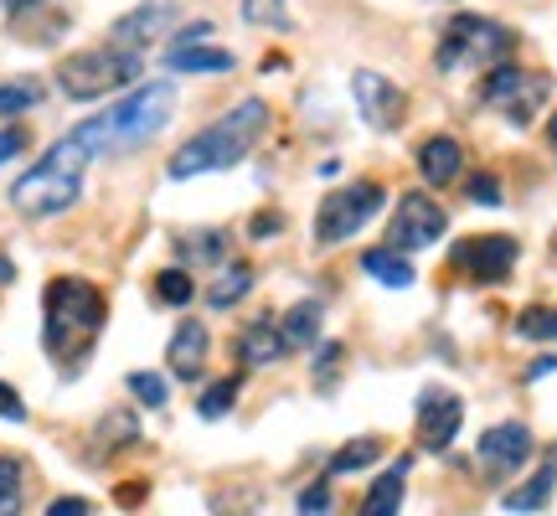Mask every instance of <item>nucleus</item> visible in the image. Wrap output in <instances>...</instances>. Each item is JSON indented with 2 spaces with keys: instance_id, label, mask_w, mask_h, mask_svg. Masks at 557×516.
I'll return each instance as SVG.
<instances>
[{
  "instance_id": "nucleus-24",
  "label": "nucleus",
  "mask_w": 557,
  "mask_h": 516,
  "mask_svg": "<svg viewBox=\"0 0 557 516\" xmlns=\"http://www.w3.org/2000/svg\"><path fill=\"white\" fill-rule=\"evenodd\" d=\"M26 506V465L16 455H0V516H21Z\"/></svg>"
},
{
  "instance_id": "nucleus-6",
  "label": "nucleus",
  "mask_w": 557,
  "mask_h": 516,
  "mask_svg": "<svg viewBox=\"0 0 557 516\" xmlns=\"http://www.w3.org/2000/svg\"><path fill=\"white\" fill-rule=\"evenodd\" d=\"M511 47H517V32H506L500 21L491 16H455L444 26V37H438V52L434 62L438 67H496L500 58H511Z\"/></svg>"
},
{
  "instance_id": "nucleus-22",
  "label": "nucleus",
  "mask_w": 557,
  "mask_h": 516,
  "mask_svg": "<svg viewBox=\"0 0 557 516\" xmlns=\"http://www.w3.org/2000/svg\"><path fill=\"white\" fill-rule=\"evenodd\" d=\"M278 331H284V346H315V336H320V305H315V299H299L295 310L278 320Z\"/></svg>"
},
{
  "instance_id": "nucleus-9",
  "label": "nucleus",
  "mask_w": 557,
  "mask_h": 516,
  "mask_svg": "<svg viewBox=\"0 0 557 516\" xmlns=\"http://www.w3.org/2000/svg\"><path fill=\"white\" fill-rule=\"evenodd\" d=\"M444 207H438L429 192H403L398 197V212L387 222V248H398V254H413V248H429V243L444 238Z\"/></svg>"
},
{
  "instance_id": "nucleus-39",
  "label": "nucleus",
  "mask_w": 557,
  "mask_h": 516,
  "mask_svg": "<svg viewBox=\"0 0 557 516\" xmlns=\"http://www.w3.org/2000/svg\"><path fill=\"white\" fill-rule=\"evenodd\" d=\"M278 228H284L278 212H259V218H253V233H278Z\"/></svg>"
},
{
  "instance_id": "nucleus-18",
  "label": "nucleus",
  "mask_w": 557,
  "mask_h": 516,
  "mask_svg": "<svg viewBox=\"0 0 557 516\" xmlns=\"http://www.w3.org/2000/svg\"><path fill=\"white\" fill-rule=\"evenodd\" d=\"M403 480H408V459H398L393 470H382V476L372 480V491H367V501L357 506V516H398L403 512Z\"/></svg>"
},
{
  "instance_id": "nucleus-25",
  "label": "nucleus",
  "mask_w": 557,
  "mask_h": 516,
  "mask_svg": "<svg viewBox=\"0 0 557 516\" xmlns=\"http://www.w3.org/2000/svg\"><path fill=\"white\" fill-rule=\"evenodd\" d=\"M156 295L165 299V305H191L197 284H191V274H186V269H160V274H156Z\"/></svg>"
},
{
  "instance_id": "nucleus-36",
  "label": "nucleus",
  "mask_w": 557,
  "mask_h": 516,
  "mask_svg": "<svg viewBox=\"0 0 557 516\" xmlns=\"http://www.w3.org/2000/svg\"><path fill=\"white\" fill-rule=\"evenodd\" d=\"M0 418H11V423L26 418V403H21V393L11 388V382H0Z\"/></svg>"
},
{
  "instance_id": "nucleus-40",
  "label": "nucleus",
  "mask_w": 557,
  "mask_h": 516,
  "mask_svg": "<svg viewBox=\"0 0 557 516\" xmlns=\"http://www.w3.org/2000/svg\"><path fill=\"white\" fill-rule=\"evenodd\" d=\"M26 5H37V0H11V16H21Z\"/></svg>"
},
{
  "instance_id": "nucleus-7",
  "label": "nucleus",
  "mask_w": 557,
  "mask_h": 516,
  "mask_svg": "<svg viewBox=\"0 0 557 516\" xmlns=\"http://www.w3.org/2000/svg\"><path fill=\"white\" fill-rule=\"evenodd\" d=\"M382 207V186L377 181H357V186H341V192H331V197L320 201L315 212V243L320 248H336V243L357 238L367 222L377 218Z\"/></svg>"
},
{
  "instance_id": "nucleus-28",
  "label": "nucleus",
  "mask_w": 557,
  "mask_h": 516,
  "mask_svg": "<svg viewBox=\"0 0 557 516\" xmlns=\"http://www.w3.org/2000/svg\"><path fill=\"white\" fill-rule=\"evenodd\" d=\"M382 455L377 439H357L351 450H341L336 459H331V476H346V470H361V465H372V459Z\"/></svg>"
},
{
  "instance_id": "nucleus-29",
  "label": "nucleus",
  "mask_w": 557,
  "mask_h": 516,
  "mask_svg": "<svg viewBox=\"0 0 557 516\" xmlns=\"http://www.w3.org/2000/svg\"><path fill=\"white\" fill-rule=\"evenodd\" d=\"M243 16L253 26H284L289 21V0H243Z\"/></svg>"
},
{
  "instance_id": "nucleus-3",
  "label": "nucleus",
  "mask_w": 557,
  "mask_h": 516,
  "mask_svg": "<svg viewBox=\"0 0 557 516\" xmlns=\"http://www.w3.org/2000/svg\"><path fill=\"white\" fill-rule=\"evenodd\" d=\"M83 171H88V150H83L73 135H62L58 145L47 150V160H37V165L11 186V201H16L26 218L67 212V207L83 197Z\"/></svg>"
},
{
  "instance_id": "nucleus-8",
  "label": "nucleus",
  "mask_w": 557,
  "mask_h": 516,
  "mask_svg": "<svg viewBox=\"0 0 557 516\" xmlns=\"http://www.w3.org/2000/svg\"><path fill=\"white\" fill-rule=\"evenodd\" d=\"M480 99L500 109L511 124H532L537 109L547 103V78L542 73H527V67H496L491 78L480 83Z\"/></svg>"
},
{
  "instance_id": "nucleus-34",
  "label": "nucleus",
  "mask_w": 557,
  "mask_h": 516,
  "mask_svg": "<svg viewBox=\"0 0 557 516\" xmlns=\"http://www.w3.org/2000/svg\"><path fill=\"white\" fill-rule=\"evenodd\" d=\"M470 201H480V207H500V181L485 171V176L470 181Z\"/></svg>"
},
{
  "instance_id": "nucleus-32",
  "label": "nucleus",
  "mask_w": 557,
  "mask_h": 516,
  "mask_svg": "<svg viewBox=\"0 0 557 516\" xmlns=\"http://www.w3.org/2000/svg\"><path fill=\"white\" fill-rule=\"evenodd\" d=\"M181 254L186 258H222L227 254V233H191V238L181 243Z\"/></svg>"
},
{
  "instance_id": "nucleus-19",
  "label": "nucleus",
  "mask_w": 557,
  "mask_h": 516,
  "mask_svg": "<svg viewBox=\"0 0 557 516\" xmlns=\"http://www.w3.org/2000/svg\"><path fill=\"white\" fill-rule=\"evenodd\" d=\"M553 486H557V450L542 459V470L527 480L521 491H511V496H506V512H542V506L553 501Z\"/></svg>"
},
{
  "instance_id": "nucleus-33",
  "label": "nucleus",
  "mask_w": 557,
  "mask_h": 516,
  "mask_svg": "<svg viewBox=\"0 0 557 516\" xmlns=\"http://www.w3.org/2000/svg\"><path fill=\"white\" fill-rule=\"evenodd\" d=\"M299 516H331V486H325V480H315V486L299 496Z\"/></svg>"
},
{
  "instance_id": "nucleus-35",
  "label": "nucleus",
  "mask_w": 557,
  "mask_h": 516,
  "mask_svg": "<svg viewBox=\"0 0 557 516\" xmlns=\"http://www.w3.org/2000/svg\"><path fill=\"white\" fill-rule=\"evenodd\" d=\"M26 145H32V135H26L21 124H11V130H0V165H5V160H16L21 150H26Z\"/></svg>"
},
{
  "instance_id": "nucleus-26",
  "label": "nucleus",
  "mask_w": 557,
  "mask_h": 516,
  "mask_svg": "<svg viewBox=\"0 0 557 516\" xmlns=\"http://www.w3.org/2000/svg\"><path fill=\"white\" fill-rule=\"evenodd\" d=\"M238 403V378H222V382H212L207 393H201V403H197V414L201 418H222L227 408Z\"/></svg>"
},
{
  "instance_id": "nucleus-27",
  "label": "nucleus",
  "mask_w": 557,
  "mask_h": 516,
  "mask_svg": "<svg viewBox=\"0 0 557 516\" xmlns=\"http://www.w3.org/2000/svg\"><path fill=\"white\" fill-rule=\"evenodd\" d=\"M37 99H41V83H5V88H0V120L26 114Z\"/></svg>"
},
{
  "instance_id": "nucleus-31",
  "label": "nucleus",
  "mask_w": 557,
  "mask_h": 516,
  "mask_svg": "<svg viewBox=\"0 0 557 516\" xmlns=\"http://www.w3.org/2000/svg\"><path fill=\"white\" fill-rule=\"evenodd\" d=\"M517 331L532 341H557V310H527L517 320Z\"/></svg>"
},
{
  "instance_id": "nucleus-12",
  "label": "nucleus",
  "mask_w": 557,
  "mask_h": 516,
  "mask_svg": "<svg viewBox=\"0 0 557 516\" xmlns=\"http://www.w3.org/2000/svg\"><path fill=\"white\" fill-rule=\"evenodd\" d=\"M459 423H465V403H459L455 393H438V388H429V393L418 397V444L423 450H449L459 434Z\"/></svg>"
},
{
  "instance_id": "nucleus-11",
  "label": "nucleus",
  "mask_w": 557,
  "mask_h": 516,
  "mask_svg": "<svg viewBox=\"0 0 557 516\" xmlns=\"http://www.w3.org/2000/svg\"><path fill=\"white\" fill-rule=\"evenodd\" d=\"M517 254H521L517 238H506V233H480V238L459 243V248H455V263L470 279H480V284H500V279L511 274Z\"/></svg>"
},
{
  "instance_id": "nucleus-21",
  "label": "nucleus",
  "mask_w": 557,
  "mask_h": 516,
  "mask_svg": "<svg viewBox=\"0 0 557 516\" xmlns=\"http://www.w3.org/2000/svg\"><path fill=\"white\" fill-rule=\"evenodd\" d=\"M165 62L176 73H233V52H222V47H171Z\"/></svg>"
},
{
  "instance_id": "nucleus-13",
  "label": "nucleus",
  "mask_w": 557,
  "mask_h": 516,
  "mask_svg": "<svg viewBox=\"0 0 557 516\" xmlns=\"http://www.w3.org/2000/svg\"><path fill=\"white\" fill-rule=\"evenodd\" d=\"M475 459L485 470H496V476H511V470H521L532 459V429L527 423H496V429H485L475 444Z\"/></svg>"
},
{
  "instance_id": "nucleus-37",
  "label": "nucleus",
  "mask_w": 557,
  "mask_h": 516,
  "mask_svg": "<svg viewBox=\"0 0 557 516\" xmlns=\"http://www.w3.org/2000/svg\"><path fill=\"white\" fill-rule=\"evenodd\" d=\"M47 516H94V506L83 496H58V501H47Z\"/></svg>"
},
{
  "instance_id": "nucleus-38",
  "label": "nucleus",
  "mask_w": 557,
  "mask_h": 516,
  "mask_svg": "<svg viewBox=\"0 0 557 516\" xmlns=\"http://www.w3.org/2000/svg\"><path fill=\"white\" fill-rule=\"evenodd\" d=\"M336 361H341V346H325V352H320V388L336 382Z\"/></svg>"
},
{
  "instance_id": "nucleus-4",
  "label": "nucleus",
  "mask_w": 557,
  "mask_h": 516,
  "mask_svg": "<svg viewBox=\"0 0 557 516\" xmlns=\"http://www.w3.org/2000/svg\"><path fill=\"white\" fill-rule=\"evenodd\" d=\"M47 352L58 357H83V346L103 331V295L88 279H52L47 284Z\"/></svg>"
},
{
  "instance_id": "nucleus-2",
  "label": "nucleus",
  "mask_w": 557,
  "mask_h": 516,
  "mask_svg": "<svg viewBox=\"0 0 557 516\" xmlns=\"http://www.w3.org/2000/svg\"><path fill=\"white\" fill-rule=\"evenodd\" d=\"M263 124H269V103L263 99H243L238 109H227L218 124H207L201 135H191L181 145L176 156H171V176L186 181V176H207V171H227V165H238L248 150H253V139L263 135Z\"/></svg>"
},
{
  "instance_id": "nucleus-14",
  "label": "nucleus",
  "mask_w": 557,
  "mask_h": 516,
  "mask_svg": "<svg viewBox=\"0 0 557 516\" xmlns=\"http://www.w3.org/2000/svg\"><path fill=\"white\" fill-rule=\"evenodd\" d=\"M181 11L171 5V0H150V5H139V11H129V16L114 21V47H129V52H139L150 37H160L171 21H176Z\"/></svg>"
},
{
  "instance_id": "nucleus-17",
  "label": "nucleus",
  "mask_w": 557,
  "mask_h": 516,
  "mask_svg": "<svg viewBox=\"0 0 557 516\" xmlns=\"http://www.w3.org/2000/svg\"><path fill=\"white\" fill-rule=\"evenodd\" d=\"M238 352L248 367H274L289 346H284V331H278V320L274 316H259V320H248L243 325V336H238Z\"/></svg>"
},
{
  "instance_id": "nucleus-15",
  "label": "nucleus",
  "mask_w": 557,
  "mask_h": 516,
  "mask_svg": "<svg viewBox=\"0 0 557 516\" xmlns=\"http://www.w3.org/2000/svg\"><path fill=\"white\" fill-rule=\"evenodd\" d=\"M207 346H212V336H207V325L201 320H181L176 336H171V346H165V361H171V372H176L181 382L201 378V361H207Z\"/></svg>"
},
{
  "instance_id": "nucleus-5",
  "label": "nucleus",
  "mask_w": 557,
  "mask_h": 516,
  "mask_svg": "<svg viewBox=\"0 0 557 516\" xmlns=\"http://www.w3.org/2000/svg\"><path fill=\"white\" fill-rule=\"evenodd\" d=\"M139 78V52L129 47H88V52H73V58L58 67V88L67 99H103L124 83Z\"/></svg>"
},
{
  "instance_id": "nucleus-16",
  "label": "nucleus",
  "mask_w": 557,
  "mask_h": 516,
  "mask_svg": "<svg viewBox=\"0 0 557 516\" xmlns=\"http://www.w3.org/2000/svg\"><path fill=\"white\" fill-rule=\"evenodd\" d=\"M459 165H465V145L455 135H429L418 145V171L429 186H449L459 176Z\"/></svg>"
},
{
  "instance_id": "nucleus-10",
  "label": "nucleus",
  "mask_w": 557,
  "mask_h": 516,
  "mask_svg": "<svg viewBox=\"0 0 557 516\" xmlns=\"http://www.w3.org/2000/svg\"><path fill=\"white\" fill-rule=\"evenodd\" d=\"M351 99H357V114L372 130H398L403 114H408V94L393 78L372 73V67H361L357 78H351Z\"/></svg>"
},
{
  "instance_id": "nucleus-20",
  "label": "nucleus",
  "mask_w": 557,
  "mask_h": 516,
  "mask_svg": "<svg viewBox=\"0 0 557 516\" xmlns=\"http://www.w3.org/2000/svg\"><path fill=\"white\" fill-rule=\"evenodd\" d=\"M361 269L377 279V284H387V290H408V284H413V269H408V258H403L398 248H367V254H361Z\"/></svg>"
},
{
  "instance_id": "nucleus-23",
  "label": "nucleus",
  "mask_w": 557,
  "mask_h": 516,
  "mask_svg": "<svg viewBox=\"0 0 557 516\" xmlns=\"http://www.w3.org/2000/svg\"><path fill=\"white\" fill-rule=\"evenodd\" d=\"M248 290H253V269H248V263H227L218 274V284L207 290V299H212V310H227V305H238Z\"/></svg>"
},
{
  "instance_id": "nucleus-1",
  "label": "nucleus",
  "mask_w": 557,
  "mask_h": 516,
  "mask_svg": "<svg viewBox=\"0 0 557 516\" xmlns=\"http://www.w3.org/2000/svg\"><path fill=\"white\" fill-rule=\"evenodd\" d=\"M171 114H176V88H171V83H145L129 99L114 103L109 114H94V120H83L78 130H67V135L88 150V160H99V156H120V150L150 145V139L171 124Z\"/></svg>"
},
{
  "instance_id": "nucleus-30",
  "label": "nucleus",
  "mask_w": 557,
  "mask_h": 516,
  "mask_svg": "<svg viewBox=\"0 0 557 516\" xmlns=\"http://www.w3.org/2000/svg\"><path fill=\"white\" fill-rule=\"evenodd\" d=\"M129 393L145 408H165V378H156V372H129Z\"/></svg>"
}]
</instances>
